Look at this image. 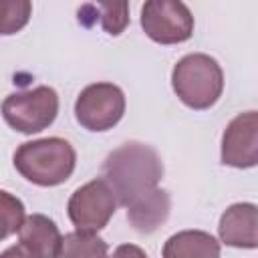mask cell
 Masks as SVG:
<instances>
[{
  "label": "cell",
  "mask_w": 258,
  "mask_h": 258,
  "mask_svg": "<svg viewBox=\"0 0 258 258\" xmlns=\"http://www.w3.org/2000/svg\"><path fill=\"white\" fill-rule=\"evenodd\" d=\"M163 161L157 151L139 141L113 149L103 163V179L117 204L127 208V220L141 234H153L169 216L171 200L159 189Z\"/></svg>",
  "instance_id": "6da1fadb"
},
{
  "label": "cell",
  "mask_w": 258,
  "mask_h": 258,
  "mask_svg": "<svg viewBox=\"0 0 258 258\" xmlns=\"http://www.w3.org/2000/svg\"><path fill=\"white\" fill-rule=\"evenodd\" d=\"M77 165L75 147L60 137H46L22 143L14 153V167L18 173L42 187L67 181Z\"/></svg>",
  "instance_id": "7a4b0ae2"
},
{
  "label": "cell",
  "mask_w": 258,
  "mask_h": 258,
  "mask_svg": "<svg viewBox=\"0 0 258 258\" xmlns=\"http://www.w3.org/2000/svg\"><path fill=\"white\" fill-rule=\"evenodd\" d=\"M171 87L181 103L191 109H210L224 91V73L216 58L204 52L185 54L171 73Z\"/></svg>",
  "instance_id": "3957f363"
},
{
  "label": "cell",
  "mask_w": 258,
  "mask_h": 258,
  "mask_svg": "<svg viewBox=\"0 0 258 258\" xmlns=\"http://www.w3.org/2000/svg\"><path fill=\"white\" fill-rule=\"evenodd\" d=\"M58 113V95L52 87H34L12 93L2 103V117L20 133H38L46 129Z\"/></svg>",
  "instance_id": "277c9868"
},
{
  "label": "cell",
  "mask_w": 258,
  "mask_h": 258,
  "mask_svg": "<svg viewBox=\"0 0 258 258\" xmlns=\"http://www.w3.org/2000/svg\"><path fill=\"white\" fill-rule=\"evenodd\" d=\"M125 113V95L113 83H95L81 91L75 103L77 121L89 131L115 127Z\"/></svg>",
  "instance_id": "5b68a950"
},
{
  "label": "cell",
  "mask_w": 258,
  "mask_h": 258,
  "mask_svg": "<svg viewBox=\"0 0 258 258\" xmlns=\"http://www.w3.org/2000/svg\"><path fill=\"white\" fill-rule=\"evenodd\" d=\"M141 26L151 40L159 44H177L191 36L194 16L183 2L149 0L141 8Z\"/></svg>",
  "instance_id": "8992f818"
},
{
  "label": "cell",
  "mask_w": 258,
  "mask_h": 258,
  "mask_svg": "<svg viewBox=\"0 0 258 258\" xmlns=\"http://www.w3.org/2000/svg\"><path fill=\"white\" fill-rule=\"evenodd\" d=\"M117 200L103 177L81 185L69 200V218L77 232L97 234L115 214Z\"/></svg>",
  "instance_id": "52a82bcc"
},
{
  "label": "cell",
  "mask_w": 258,
  "mask_h": 258,
  "mask_svg": "<svg viewBox=\"0 0 258 258\" xmlns=\"http://www.w3.org/2000/svg\"><path fill=\"white\" fill-rule=\"evenodd\" d=\"M258 161V115L246 111L230 121L222 135V163L232 167H254Z\"/></svg>",
  "instance_id": "ba28073f"
},
{
  "label": "cell",
  "mask_w": 258,
  "mask_h": 258,
  "mask_svg": "<svg viewBox=\"0 0 258 258\" xmlns=\"http://www.w3.org/2000/svg\"><path fill=\"white\" fill-rule=\"evenodd\" d=\"M258 210L254 204H234L220 218V238L234 248H256Z\"/></svg>",
  "instance_id": "9c48e42d"
},
{
  "label": "cell",
  "mask_w": 258,
  "mask_h": 258,
  "mask_svg": "<svg viewBox=\"0 0 258 258\" xmlns=\"http://www.w3.org/2000/svg\"><path fill=\"white\" fill-rule=\"evenodd\" d=\"M18 236H20V244L28 246L40 258H58L62 236L50 218L42 214L26 216L18 230Z\"/></svg>",
  "instance_id": "30bf717a"
},
{
  "label": "cell",
  "mask_w": 258,
  "mask_h": 258,
  "mask_svg": "<svg viewBox=\"0 0 258 258\" xmlns=\"http://www.w3.org/2000/svg\"><path fill=\"white\" fill-rule=\"evenodd\" d=\"M163 258H220V242L202 230H183L167 238Z\"/></svg>",
  "instance_id": "8fae6325"
},
{
  "label": "cell",
  "mask_w": 258,
  "mask_h": 258,
  "mask_svg": "<svg viewBox=\"0 0 258 258\" xmlns=\"http://www.w3.org/2000/svg\"><path fill=\"white\" fill-rule=\"evenodd\" d=\"M107 242L97 234L71 232L62 236L58 258H107Z\"/></svg>",
  "instance_id": "7c38bea8"
},
{
  "label": "cell",
  "mask_w": 258,
  "mask_h": 258,
  "mask_svg": "<svg viewBox=\"0 0 258 258\" xmlns=\"http://www.w3.org/2000/svg\"><path fill=\"white\" fill-rule=\"evenodd\" d=\"M87 6L99 14L93 20L99 18L103 28L111 36H117L125 30V26L129 22V4L127 2H99V4H87Z\"/></svg>",
  "instance_id": "4fadbf2b"
},
{
  "label": "cell",
  "mask_w": 258,
  "mask_h": 258,
  "mask_svg": "<svg viewBox=\"0 0 258 258\" xmlns=\"http://www.w3.org/2000/svg\"><path fill=\"white\" fill-rule=\"evenodd\" d=\"M32 14V4L28 0L0 2V34L8 36L26 26Z\"/></svg>",
  "instance_id": "5bb4252c"
},
{
  "label": "cell",
  "mask_w": 258,
  "mask_h": 258,
  "mask_svg": "<svg viewBox=\"0 0 258 258\" xmlns=\"http://www.w3.org/2000/svg\"><path fill=\"white\" fill-rule=\"evenodd\" d=\"M24 218L26 216H24L22 202L16 196L0 189V240L18 232Z\"/></svg>",
  "instance_id": "9a60e30c"
},
{
  "label": "cell",
  "mask_w": 258,
  "mask_h": 258,
  "mask_svg": "<svg viewBox=\"0 0 258 258\" xmlns=\"http://www.w3.org/2000/svg\"><path fill=\"white\" fill-rule=\"evenodd\" d=\"M111 258H147V254L135 244H121L115 248Z\"/></svg>",
  "instance_id": "2e32d148"
},
{
  "label": "cell",
  "mask_w": 258,
  "mask_h": 258,
  "mask_svg": "<svg viewBox=\"0 0 258 258\" xmlns=\"http://www.w3.org/2000/svg\"><path fill=\"white\" fill-rule=\"evenodd\" d=\"M0 258H40L38 254H34L28 246H24V244H16V246H10V248H6L2 254H0Z\"/></svg>",
  "instance_id": "e0dca14e"
}]
</instances>
